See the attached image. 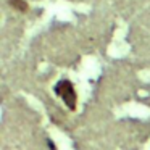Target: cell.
I'll use <instances>...</instances> for the list:
<instances>
[{
    "label": "cell",
    "mask_w": 150,
    "mask_h": 150,
    "mask_svg": "<svg viewBox=\"0 0 150 150\" xmlns=\"http://www.w3.org/2000/svg\"><path fill=\"white\" fill-rule=\"evenodd\" d=\"M10 4L16 8L18 11H28V4L23 0H10Z\"/></svg>",
    "instance_id": "cell-2"
},
{
    "label": "cell",
    "mask_w": 150,
    "mask_h": 150,
    "mask_svg": "<svg viewBox=\"0 0 150 150\" xmlns=\"http://www.w3.org/2000/svg\"><path fill=\"white\" fill-rule=\"evenodd\" d=\"M55 94L62 97V100L65 102V105L69 110H76V103H78V95H76L74 86L71 84V81L63 79L55 86Z\"/></svg>",
    "instance_id": "cell-1"
}]
</instances>
